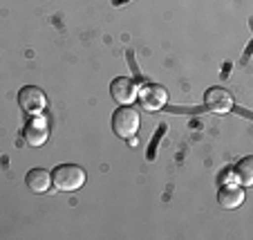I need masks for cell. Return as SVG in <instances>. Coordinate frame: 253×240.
I'll use <instances>...</instances> for the list:
<instances>
[{
    "mask_svg": "<svg viewBox=\"0 0 253 240\" xmlns=\"http://www.w3.org/2000/svg\"><path fill=\"white\" fill-rule=\"evenodd\" d=\"M52 184L58 191H77L85 184V171L77 164H61L52 171Z\"/></svg>",
    "mask_w": 253,
    "mask_h": 240,
    "instance_id": "obj_1",
    "label": "cell"
},
{
    "mask_svg": "<svg viewBox=\"0 0 253 240\" xmlns=\"http://www.w3.org/2000/svg\"><path fill=\"white\" fill-rule=\"evenodd\" d=\"M217 202H220V207H224V209H235L244 202V191L240 187H235V184L222 187L220 193H217Z\"/></svg>",
    "mask_w": 253,
    "mask_h": 240,
    "instance_id": "obj_9",
    "label": "cell"
},
{
    "mask_svg": "<svg viewBox=\"0 0 253 240\" xmlns=\"http://www.w3.org/2000/svg\"><path fill=\"white\" fill-rule=\"evenodd\" d=\"M110 92L112 99L119 103V106H130L134 99H137V86H134L132 79L128 77H117L110 83Z\"/></svg>",
    "mask_w": 253,
    "mask_h": 240,
    "instance_id": "obj_7",
    "label": "cell"
},
{
    "mask_svg": "<svg viewBox=\"0 0 253 240\" xmlns=\"http://www.w3.org/2000/svg\"><path fill=\"white\" fill-rule=\"evenodd\" d=\"M235 173H238L240 182H242L244 187L253 184V157H244V159H240L238 166H235Z\"/></svg>",
    "mask_w": 253,
    "mask_h": 240,
    "instance_id": "obj_10",
    "label": "cell"
},
{
    "mask_svg": "<svg viewBox=\"0 0 253 240\" xmlns=\"http://www.w3.org/2000/svg\"><path fill=\"white\" fill-rule=\"evenodd\" d=\"M204 103L211 112H217V115H224V112L233 110V96H231V92L222 86L209 88L204 95Z\"/></svg>",
    "mask_w": 253,
    "mask_h": 240,
    "instance_id": "obj_5",
    "label": "cell"
},
{
    "mask_svg": "<svg viewBox=\"0 0 253 240\" xmlns=\"http://www.w3.org/2000/svg\"><path fill=\"white\" fill-rule=\"evenodd\" d=\"M18 106L23 108V112L32 117H39L41 112L47 108V96L39 86H25L18 92Z\"/></svg>",
    "mask_w": 253,
    "mask_h": 240,
    "instance_id": "obj_3",
    "label": "cell"
},
{
    "mask_svg": "<svg viewBox=\"0 0 253 240\" xmlns=\"http://www.w3.org/2000/svg\"><path fill=\"white\" fill-rule=\"evenodd\" d=\"M25 182H27L32 193H45L52 187V173H47L45 168H32V171L25 175Z\"/></svg>",
    "mask_w": 253,
    "mask_h": 240,
    "instance_id": "obj_8",
    "label": "cell"
},
{
    "mask_svg": "<svg viewBox=\"0 0 253 240\" xmlns=\"http://www.w3.org/2000/svg\"><path fill=\"white\" fill-rule=\"evenodd\" d=\"M112 130L121 140H132L139 130V112L134 108H119L112 115Z\"/></svg>",
    "mask_w": 253,
    "mask_h": 240,
    "instance_id": "obj_2",
    "label": "cell"
},
{
    "mask_svg": "<svg viewBox=\"0 0 253 240\" xmlns=\"http://www.w3.org/2000/svg\"><path fill=\"white\" fill-rule=\"evenodd\" d=\"M137 96H139V103H141L143 110L148 112H157L166 106L168 101V92L164 90L162 86L157 83H146L141 90H137Z\"/></svg>",
    "mask_w": 253,
    "mask_h": 240,
    "instance_id": "obj_4",
    "label": "cell"
},
{
    "mask_svg": "<svg viewBox=\"0 0 253 240\" xmlns=\"http://www.w3.org/2000/svg\"><path fill=\"white\" fill-rule=\"evenodd\" d=\"M47 137H49V128H47V124L41 119V115L36 117V119H29L27 124H25V128H23L25 144L39 148V146H43L45 142H47Z\"/></svg>",
    "mask_w": 253,
    "mask_h": 240,
    "instance_id": "obj_6",
    "label": "cell"
}]
</instances>
